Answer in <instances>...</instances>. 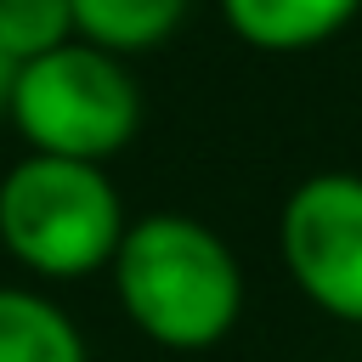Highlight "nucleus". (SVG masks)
Listing matches in <instances>:
<instances>
[{
	"mask_svg": "<svg viewBox=\"0 0 362 362\" xmlns=\"http://www.w3.org/2000/svg\"><path fill=\"white\" fill-rule=\"evenodd\" d=\"M113 288L124 317L164 351H204L226 339L243 311V272L221 232L192 215H141L113 249Z\"/></svg>",
	"mask_w": 362,
	"mask_h": 362,
	"instance_id": "obj_1",
	"label": "nucleus"
},
{
	"mask_svg": "<svg viewBox=\"0 0 362 362\" xmlns=\"http://www.w3.org/2000/svg\"><path fill=\"white\" fill-rule=\"evenodd\" d=\"M124 226L119 187L90 158L28 153L0 175V243L17 266L51 283L102 272Z\"/></svg>",
	"mask_w": 362,
	"mask_h": 362,
	"instance_id": "obj_2",
	"label": "nucleus"
},
{
	"mask_svg": "<svg viewBox=\"0 0 362 362\" xmlns=\"http://www.w3.org/2000/svg\"><path fill=\"white\" fill-rule=\"evenodd\" d=\"M124 62L130 57H113L90 40H68L34 62H17L6 119L17 124L28 153L90 164L124 153L141 130V85Z\"/></svg>",
	"mask_w": 362,
	"mask_h": 362,
	"instance_id": "obj_3",
	"label": "nucleus"
},
{
	"mask_svg": "<svg viewBox=\"0 0 362 362\" xmlns=\"http://www.w3.org/2000/svg\"><path fill=\"white\" fill-rule=\"evenodd\" d=\"M277 249L311 305L362 322V175H305L277 215Z\"/></svg>",
	"mask_w": 362,
	"mask_h": 362,
	"instance_id": "obj_4",
	"label": "nucleus"
},
{
	"mask_svg": "<svg viewBox=\"0 0 362 362\" xmlns=\"http://www.w3.org/2000/svg\"><path fill=\"white\" fill-rule=\"evenodd\" d=\"M215 6H221V23L249 51H266V57L317 51L339 40L362 11V0H215Z\"/></svg>",
	"mask_w": 362,
	"mask_h": 362,
	"instance_id": "obj_5",
	"label": "nucleus"
},
{
	"mask_svg": "<svg viewBox=\"0 0 362 362\" xmlns=\"http://www.w3.org/2000/svg\"><path fill=\"white\" fill-rule=\"evenodd\" d=\"M74 11V34L113 51V57H141L175 40V28L187 23L192 0H68Z\"/></svg>",
	"mask_w": 362,
	"mask_h": 362,
	"instance_id": "obj_6",
	"label": "nucleus"
},
{
	"mask_svg": "<svg viewBox=\"0 0 362 362\" xmlns=\"http://www.w3.org/2000/svg\"><path fill=\"white\" fill-rule=\"evenodd\" d=\"M0 362H85V339L57 300L0 288Z\"/></svg>",
	"mask_w": 362,
	"mask_h": 362,
	"instance_id": "obj_7",
	"label": "nucleus"
},
{
	"mask_svg": "<svg viewBox=\"0 0 362 362\" xmlns=\"http://www.w3.org/2000/svg\"><path fill=\"white\" fill-rule=\"evenodd\" d=\"M68 40H79L68 0H0V51L11 62H34Z\"/></svg>",
	"mask_w": 362,
	"mask_h": 362,
	"instance_id": "obj_8",
	"label": "nucleus"
},
{
	"mask_svg": "<svg viewBox=\"0 0 362 362\" xmlns=\"http://www.w3.org/2000/svg\"><path fill=\"white\" fill-rule=\"evenodd\" d=\"M11 79H17V62L0 51V119H6V107H11Z\"/></svg>",
	"mask_w": 362,
	"mask_h": 362,
	"instance_id": "obj_9",
	"label": "nucleus"
}]
</instances>
